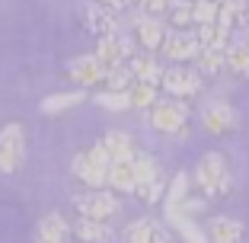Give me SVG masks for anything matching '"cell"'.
<instances>
[{
    "label": "cell",
    "mask_w": 249,
    "mask_h": 243,
    "mask_svg": "<svg viewBox=\"0 0 249 243\" xmlns=\"http://www.w3.org/2000/svg\"><path fill=\"white\" fill-rule=\"evenodd\" d=\"M109 150L103 148V141L99 144H93L89 150H80V154L73 157V176L80 179L83 186H89V189H103L106 183H109Z\"/></svg>",
    "instance_id": "cell-1"
},
{
    "label": "cell",
    "mask_w": 249,
    "mask_h": 243,
    "mask_svg": "<svg viewBox=\"0 0 249 243\" xmlns=\"http://www.w3.org/2000/svg\"><path fill=\"white\" fill-rule=\"evenodd\" d=\"M195 183H198V189L205 192V199H220V195H227V189H230V169H227L224 154L211 150V154L201 157L198 167H195Z\"/></svg>",
    "instance_id": "cell-2"
},
{
    "label": "cell",
    "mask_w": 249,
    "mask_h": 243,
    "mask_svg": "<svg viewBox=\"0 0 249 243\" xmlns=\"http://www.w3.org/2000/svg\"><path fill=\"white\" fill-rule=\"evenodd\" d=\"M163 179H160V167L150 154H134V195L144 205H154L163 195Z\"/></svg>",
    "instance_id": "cell-3"
},
{
    "label": "cell",
    "mask_w": 249,
    "mask_h": 243,
    "mask_svg": "<svg viewBox=\"0 0 249 243\" xmlns=\"http://www.w3.org/2000/svg\"><path fill=\"white\" fill-rule=\"evenodd\" d=\"M205 208V199H192L189 195V176L185 173H176V179L166 186V218L173 224L192 218L195 211Z\"/></svg>",
    "instance_id": "cell-4"
},
{
    "label": "cell",
    "mask_w": 249,
    "mask_h": 243,
    "mask_svg": "<svg viewBox=\"0 0 249 243\" xmlns=\"http://www.w3.org/2000/svg\"><path fill=\"white\" fill-rule=\"evenodd\" d=\"M189 122V106L182 99H157L150 106V125L160 134H182Z\"/></svg>",
    "instance_id": "cell-5"
},
{
    "label": "cell",
    "mask_w": 249,
    "mask_h": 243,
    "mask_svg": "<svg viewBox=\"0 0 249 243\" xmlns=\"http://www.w3.org/2000/svg\"><path fill=\"white\" fill-rule=\"evenodd\" d=\"M22 160H26V131H22V125L10 122L0 128V173L3 176L16 173Z\"/></svg>",
    "instance_id": "cell-6"
},
{
    "label": "cell",
    "mask_w": 249,
    "mask_h": 243,
    "mask_svg": "<svg viewBox=\"0 0 249 243\" xmlns=\"http://www.w3.org/2000/svg\"><path fill=\"white\" fill-rule=\"evenodd\" d=\"M73 208L80 211V218H89V221H106L109 224L112 218L118 214V199L112 192H103V189H93L87 195H77L73 199Z\"/></svg>",
    "instance_id": "cell-7"
},
{
    "label": "cell",
    "mask_w": 249,
    "mask_h": 243,
    "mask_svg": "<svg viewBox=\"0 0 249 243\" xmlns=\"http://www.w3.org/2000/svg\"><path fill=\"white\" fill-rule=\"evenodd\" d=\"M160 87L173 99H189V96H195L201 90V74L192 71V67H169V71H163Z\"/></svg>",
    "instance_id": "cell-8"
},
{
    "label": "cell",
    "mask_w": 249,
    "mask_h": 243,
    "mask_svg": "<svg viewBox=\"0 0 249 243\" xmlns=\"http://www.w3.org/2000/svg\"><path fill=\"white\" fill-rule=\"evenodd\" d=\"M160 52L166 61H173V64H179V61H195L198 52H201V45H198L195 32H185V29H169L166 38H163Z\"/></svg>",
    "instance_id": "cell-9"
},
{
    "label": "cell",
    "mask_w": 249,
    "mask_h": 243,
    "mask_svg": "<svg viewBox=\"0 0 249 243\" xmlns=\"http://www.w3.org/2000/svg\"><path fill=\"white\" fill-rule=\"evenodd\" d=\"M93 55L103 61L106 67H122V64H128V61L134 58V42H131V38H124L122 32H115V36L99 38V45H96Z\"/></svg>",
    "instance_id": "cell-10"
},
{
    "label": "cell",
    "mask_w": 249,
    "mask_h": 243,
    "mask_svg": "<svg viewBox=\"0 0 249 243\" xmlns=\"http://www.w3.org/2000/svg\"><path fill=\"white\" fill-rule=\"evenodd\" d=\"M201 125H205L211 134H230L236 128V112H233V106H227L224 99L208 103L205 112H201Z\"/></svg>",
    "instance_id": "cell-11"
},
{
    "label": "cell",
    "mask_w": 249,
    "mask_h": 243,
    "mask_svg": "<svg viewBox=\"0 0 249 243\" xmlns=\"http://www.w3.org/2000/svg\"><path fill=\"white\" fill-rule=\"evenodd\" d=\"M67 74H71V80L77 83V87H96V83H106L109 67L96 58V55H83V58H77L71 64V71H67Z\"/></svg>",
    "instance_id": "cell-12"
},
{
    "label": "cell",
    "mask_w": 249,
    "mask_h": 243,
    "mask_svg": "<svg viewBox=\"0 0 249 243\" xmlns=\"http://www.w3.org/2000/svg\"><path fill=\"white\" fill-rule=\"evenodd\" d=\"M83 26H87L93 36H99V38H106V36H115L122 26H118V13H112V10H106V7H99V3H87L83 7Z\"/></svg>",
    "instance_id": "cell-13"
},
{
    "label": "cell",
    "mask_w": 249,
    "mask_h": 243,
    "mask_svg": "<svg viewBox=\"0 0 249 243\" xmlns=\"http://www.w3.org/2000/svg\"><path fill=\"white\" fill-rule=\"evenodd\" d=\"M166 26H163V19H157V16H134V38H138L141 45H144L147 52H154V48H160L163 38H166Z\"/></svg>",
    "instance_id": "cell-14"
},
{
    "label": "cell",
    "mask_w": 249,
    "mask_h": 243,
    "mask_svg": "<svg viewBox=\"0 0 249 243\" xmlns=\"http://www.w3.org/2000/svg\"><path fill=\"white\" fill-rule=\"evenodd\" d=\"M246 0H220V10H217V29L233 36V32L246 29Z\"/></svg>",
    "instance_id": "cell-15"
},
{
    "label": "cell",
    "mask_w": 249,
    "mask_h": 243,
    "mask_svg": "<svg viewBox=\"0 0 249 243\" xmlns=\"http://www.w3.org/2000/svg\"><path fill=\"white\" fill-rule=\"evenodd\" d=\"M124 243H169V234L157 218H141L124 230Z\"/></svg>",
    "instance_id": "cell-16"
},
{
    "label": "cell",
    "mask_w": 249,
    "mask_h": 243,
    "mask_svg": "<svg viewBox=\"0 0 249 243\" xmlns=\"http://www.w3.org/2000/svg\"><path fill=\"white\" fill-rule=\"evenodd\" d=\"M227 48H230L227 38H214L211 45H205L198 52V74H217L227 64Z\"/></svg>",
    "instance_id": "cell-17"
},
{
    "label": "cell",
    "mask_w": 249,
    "mask_h": 243,
    "mask_svg": "<svg viewBox=\"0 0 249 243\" xmlns=\"http://www.w3.org/2000/svg\"><path fill=\"white\" fill-rule=\"evenodd\" d=\"M71 237V224L61 214H45L36 227V243H67Z\"/></svg>",
    "instance_id": "cell-18"
},
{
    "label": "cell",
    "mask_w": 249,
    "mask_h": 243,
    "mask_svg": "<svg viewBox=\"0 0 249 243\" xmlns=\"http://www.w3.org/2000/svg\"><path fill=\"white\" fill-rule=\"evenodd\" d=\"M73 237L80 243H115V230L106 221H89V218H80L73 224Z\"/></svg>",
    "instance_id": "cell-19"
},
{
    "label": "cell",
    "mask_w": 249,
    "mask_h": 243,
    "mask_svg": "<svg viewBox=\"0 0 249 243\" xmlns=\"http://www.w3.org/2000/svg\"><path fill=\"white\" fill-rule=\"evenodd\" d=\"M109 189L115 192H134V157H118L109 163Z\"/></svg>",
    "instance_id": "cell-20"
},
{
    "label": "cell",
    "mask_w": 249,
    "mask_h": 243,
    "mask_svg": "<svg viewBox=\"0 0 249 243\" xmlns=\"http://www.w3.org/2000/svg\"><path fill=\"white\" fill-rule=\"evenodd\" d=\"M208 240L211 243H243V224L233 221V218H211Z\"/></svg>",
    "instance_id": "cell-21"
},
{
    "label": "cell",
    "mask_w": 249,
    "mask_h": 243,
    "mask_svg": "<svg viewBox=\"0 0 249 243\" xmlns=\"http://www.w3.org/2000/svg\"><path fill=\"white\" fill-rule=\"evenodd\" d=\"M128 67H131V74H134V80L138 83H160V77H163V67H160V61L157 58H150V55H134L131 61H128Z\"/></svg>",
    "instance_id": "cell-22"
},
{
    "label": "cell",
    "mask_w": 249,
    "mask_h": 243,
    "mask_svg": "<svg viewBox=\"0 0 249 243\" xmlns=\"http://www.w3.org/2000/svg\"><path fill=\"white\" fill-rule=\"evenodd\" d=\"M87 99V90H67V93H54L48 99H42V112L48 115H61V112L73 109V106H80Z\"/></svg>",
    "instance_id": "cell-23"
},
{
    "label": "cell",
    "mask_w": 249,
    "mask_h": 243,
    "mask_svg": "<svg viewBox=\"0 0 249 243\" xmlns=\"http://www.w3.org/2000/svg\"><path fill=\"white\" fill-rule=\"evenodd\" d=\"M230 74L236 77H249V42H230L227 48V64Z\"/></svg>",
    "instance_id": "cell-24"
},
{
    "label": "cell",
    "mask_w": 249,
    "mask_h": 243,
    "mask_svg": "<svg viewBox=\"0 0 249 243\" xmlns=\"http://www.w3.org/2000/svg\"><path fill=\"white\" fill-rule=\"evenodd\" d=\"M103 148L109 150L112 160H118V157H134V154H138V150H134L131 134H124V131H109V134L103 138Z\"/></svg>",
    "instance_id": "cell-25"
},
{
    "label": "cell",
    "mask_w": 249,
    "mask_h": 243,
    "mask_svg": "<svg viewBox=\"0 0 249 243\" xmlns=\"http://www.w3.org/2000/svg\"><path fill=\"white\" fill-rule=\"evenodd\" d=\"M217 0H192V26H211L217 22Z\"/></svg>",
    "instance_id": "cell-26"
},
{
    "label": "cell",
    "mask_w": 249,
    "mask_h": 243,
    "mask_svg": "<svg viewBox=\"0 0 249 243\" xmlns=\"http://www.w3.org/2000/svg\"><path fill=\"white\" fill-rule=\"evenodd\" d=\"M96 106L109 112H124V109H131V96L118 93V90H106V93H96Z\"/></svg>",
    "instance_id": "cell-27"
},
{
    "label": "cell",
    "mask_w": 249,
    "mask_h": 243,
    "mask_svg": "<svg viewBox=\"0 0 249 243\" xmlns=\"http://www.w3.org/2000/svg\"><path fill=\"white\" fill-rule=\"evenodd\" d=\"M128 96H131V109H150V106L157 103V87L154 83H138L134 80V87L128 90Z\"/></svg>",
    "instance_id": "cell-28"
},
{
    "label": "cell",
    "mask_w": 249,
    "mask_h": 243,
    "mask_svg": "<svg viewBox=\"0 0 249 243\" xmlns=\"http://www.w3.org/2000/svg\"><path fill=\"white\" fill-rule=\"evenodd\" d=\"M106 87L109 90H118V93H128L134 87V74L131 67L122 64V67H109V74H106Z\"/></svg>",
    "instance_id": "cell-29"
},
{
    "label": "cell",
    "mask_w": 249,
    "mask_h": 243,
    "mask_svg": "<svg viewBox=\"0 0 249 243\" xmlns=\"http://www.w3.org/2000/svg\"><path fill=\"white\" fill-rule=\"evenodd\" d=\"M166 19H169L173 29H185V26H192V0H176V3L169 7Z\"/></svg>",
    "instance_id": "cell-30"
},
{
    "label": "cell",
    "mask_w": 249,
    "mask_h": 243,
    "mask_svg": "<svg viewBox=\"0 0 249 243\" xmlns=\"http://www.w3.org/2000/svg\"><path fill=\"white\" fill-rule=\"evenodd\" d=\"M176 230H179V237H182V243H211V240H208V234L198 227L192 218L179 221V224H176Z\"/></svg>",
    "instance_id": "cell-31"
},
{
    "label": "cell",
    "mask_w": 249,
    "mask_h": 243,
    "mask_svg": "<svg viewBox=\"0 0 249 243\" xmlns=\"http://www.w3.org/2000/svg\"><path fill=\"white\" fill-rule=\"evenodd\" d=\"M173 3H176V0H147L141 13H147V16H157V19H163V16L169 13V7H173Z\"/></svg>",
    "instance_id": "cell-32"
},
{
    "label": "cell",
    "mask_w": 249,
    "mask_h": 243,
    "mask_svg": "<svg viewBox=\"0 0 249 243\" xmlns=\"http://www.w3.org/2000/svg\"><path fill=\"white\" fill-rule=\"evenodd\" d=\"M99 7H106V10H112V13H122L124 7H128V0H96Z\"/></svg>",
    "instance_id": "cell-33"
},
{
    "label": "cell",
    "mask_w": 249,
    "mask_h": 243,
    "mask_svg": "<svg viewBox=\"0 0 249 243\" xmlns=\"http://www.w3.org/2000/svg\"><path fill=\"white\" fill-rule=\"evenodd\" d=\"M144 3L147 0H128V7H134V10H144Z\"/></svg>",
    "instance_id": "cell-34"
},
{
    "label": "cell",
    "mask_w": 249,
    "mask_h": 243,
    "mask_svg": "<svg viewBox=\"0 0 249 243\" xmlns=\"http://www.w3.org/2000/svg\"><path fill=\"white\" fill-rule=\"evenodd\" d=\"M246 29H249V7H246Z\"/></svg>",
    "instance_id": "cell-35"
}]
</instances>
